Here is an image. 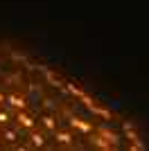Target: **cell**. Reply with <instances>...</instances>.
Returning <instances> with one entry per match:
<instances>
[{
	"instance_id": "obj_1",
	"label": "cell",
	"mask_w": 149,
	"mask_h": 151,
	"mask_svg": "<svg viewBox=\"0 0 149 151\" xmlns=\"http://www.w3.org/2000/svg\"><path fill=\"white\" fill-rule=\"evenodd\" d=\"M0 149L136 151V124L56 68L0 43Z\"/></svg>"
}]
</instances>
